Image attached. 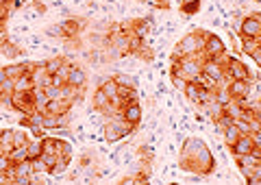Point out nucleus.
Listing matches in <instances>:
<instances>
[{
    "label": "nucleus",
    "instance_id": "nucleus-1",
    "mask_svg": "<svg viewBox=\"0 0 261 185\" xmlns=\"http://www.w3.org/2000/svg\"><path fill=\"white\" fill-rule=\"evenodd\" d=\"M181 168L192 174H211L216 168V159L203 140L192 137L185 142L181 150Z\"/></svg>",
    "mask_w": 261,
    "mask_h": 185
},
{
    "label": "nucleus",
    "instance_id": "nucleus-2",
    "mask_svg": "<svg viewBox=\"0 0 261 185\" xmlns=\"http://www.w3.org/2000/svg\"><path fill=\"white\" fill-rule=\"evenodd\" d=\"M203 44H205V31H192V33L181 37V41L176 44V53L172 59L196 57L198 53H203Z\"/></svg>",
    "mask_w": 261,
    "mask_h": 185
},
{
    "label": "nucleus",
    "instance_id": "nucleus-3",
    "mask_svg": "<svg viewBox=\"0 0 261 185\" xmlns=\"http://www.w3.org/2000/svg\"><path fill=\"white\" fill-rule=\"evenodd\" d=\"M135 131L133 124H129L127 120H122V115H118V118H111L109 122L105 124V137L107 142H118L122 140V137L130 135V133Z\"/></svg>",
    "mask_w": 261,
    "mask_h": 185
},
{
    "label": "nucleus",
    "instance_id": "nucleus-4",
    "mask_svg": "<svg viewBox=\"0 0 261 185\" xmlns=\"http://www.w3.org/2000/svg\"><path fill=\"white\" fill-rule=\"evenodd\" d=\"M224 78H228V81H255V76L244 66V61H240L237 57H226Z\"/></svg>",
    "mask_w": 261,
    "mask_h": 185
},
{
    "label": "nucleus",
    "instance_id": "nucleus-5",
    "mask_svg": "<svg viewBox=\"0 0 261 185\" xmlns=\"http://www.w3.org/2000/svg\"><path fill=\"white\" fill-rule=\"evenodd\" d=\"M226 57V44L213 33H205L203 44V59H224Z\"/></svg>",
    "mask_w": 261,
    "mask_h": 185
},
{
    "label": "nucleus",
    "instance_id": "nucleus-6",
    "mask_svg": "<svg viewBox=\"0 0 261 185\" xmlns=\"http://www.w3.org/2000/svg\"><path fill=\"white\" fill-rule=\"evenodd\" d=\"M172 63L179 66V74L185 81H196L200 76V59L198 57H181V59H172Z\"/></svg>",
    "mask_w": 261,
    "mask_h": 185
},
{
    "label": "nucleus",
    "instance_id": "nucleus-7",
    "mask_svg": "<svg viewBox=\"0 0 261 185\" xmlns=\"http://www.w3.org/2000/svg\"><path fill=\"white\" fill-rule=\"evenodd\" d=\"M200 70L203 74L211 76L213 81H224V59H200Z\"/></svg>",
    "mask_w": 261,
    "mask_h": 185
},
{
    "label": "nucleus",
    "instance_id": "nucleus-8",
    "mask_svg": "<svg viewBox=\"0 0 261 185\" xmlns=\"http://www.w3.org/2000/svg\"><path fill=\"white\" fill-rule=\"evenodd\" d=\"M240 35L250 37V39H261V18H259V13H250L248 18H244V22L240 24Z\"/></svg>",
    "mask_w": 261,
    "mask_h": 185
},
{
    "label": "nucleus",
    "instance_id": "nucleus-9",
    "mask_svg": "<svg viewBox=\"0 0 261 185\" xmlns=\"http://www.w3.org/2000/svg\"><path fill=\"white\" fill-rule=\"evenodd\" d=\"M65 83H68L70 87H74V90L83 92L87 85V70L81 66H70V72H68V78H65Z\"/></svg>",
    "mask_w": 261,
    "mask_h": 185
},
{
    "label": "nucleus",
    "instance_id": "nucleus-10",
    "mask_svg": "<svg viewBox=\"0 0 261 185\" xmlns=\"http://www.w3.org/2000/svg\"><path fill=\"white\" fill-rule=\"evenodd\" d=\"M253 81H228L226 92L231 96V100H246V96L250 94Z\"/></svg>",
    "mask_w": 261,
    "mask_h": 185
},
{
    "label": "nucleus",
    "instance_id": "nucleus-11",
    "mask_svg": "<svg viewBox=\"0 0 261 185\" xmlns=\"http://www.w3.org/2000/svg\"><path fill=\"white\" fill-rule=\"evenodd\" d=\"M63 31V39H72V37H78L81 31L85 29V20H78V18H70V20H63L59 22Z\"/></svg>",
    "mask_w": 261,
    "mask_h": 185
},
{
    "label": "nucleus",
    "instance_id": "nucleus-12",
    "mask_svg": "<svg viewBox=\"0 0 261 185\" xmlns=\"http://www.w3.org/2000/svg\"><path fill=\"white\" fill-rule=\"evenodd\" d=\"M122 120H127L129 124H133L137 129V124L142 122V105H139V100H130L122 109Z\"/></svg>",
    "mask_w": 261,
    "mask_h": 185
},
{
    "label": "nucleus",
    "instance_id": "nucleus-13",
    "mask_svg": "<svg viewBox=\"0 0 261 185\" xmlns=\"http://www.w3.org/2000/svg\"><path fill=\"white\" fill-rule=\"evenodd\" d=\"M74 103H70V100H59V98H48V103H46L44 107V115L46 113H53V115H68L70 107H72Z\"/></svg>",
    "mask_w": 261,
    "mask_h": 185
},
{
    "label": "nucleus",
    "instance_id": "nucleus-14",
    "mask_svg": "<svg viewBox=\"0 0 261 185\" xmlns=\"http://www.w3.org/2000/svg\"><path fill=\"white\" fill-rule=\"evenodd\" d=\"M228 148H231L233 157L235 155H248V152L255 148V142H253V137H250V133H248V135H240L235 144L228 146Z\"/></svg>",
    "mask_w": 261,
    "mask_h": 185
},
{
    "label": "nucleus",
    "instance_id": "nucleus-15",
    "mask_svg": "<svg viewBox=\"0 0 261 185\" xmlns=\"http://www.w3.org/2000/svg\"><path fill=\"white\" fill-rule=\"evenodd\" d=\"M0 53H2L4 57H9V59H18L22 55V48L13 39H9L7 35H2L0 37Z\"/></svg>",
    "mask_w": 261,
    "mask_h": 185
},
{
    "label": "nucleus",
    "instance_id": "nucleus-16",
    "mask_svg": "<svg viewBox=\"0 0 261 185\" xmlns=\"http://www.w3.org/2000/svg\"><path fill=\"white\" fill-rule=\"evenodd\" d=\"M41 127L46 131H55V129H68L65 127V115H53V113H46L44 115V124Z\"/></svg>",
    "mask_w": 261,
    "mask_h": 185
},
{
    "label": "nucleus",
    "instance_id": "nucleus-17",
    "mask_svg": "<svg viewBox=\"0 0 261 185\" xmlns=\"http://www.w3.org/2000/svg\"><path fill=\"white\" fill-rule=\"evenodd\" d=\"M98 87L105 92L109 100H115V98H118V94H120V85H118V81H115L113 76H111V78H105V81H102Z\"/></svg>",
    "mask_w": 261,
    "mask_h": 185
},
{
    "label": "nucleus",
    "instance_id": "nucleus-18",
    "mask_svg": "<svg viewBox=\"0 0 261 185\" xmlns=\"http://www.w3.org/2000/svg\"><path fill=\"white\" fill-rule=\"evenodd\" d=\"M109 103L111 100L107 98V94L100 90V87H96L94 92V98H92V105H94L96 111H100V113H107V109H109Z\"/></svg>",
    "mask_w": 261,
    "mask_h": 185
},
{
    "label": "nucleus",
    "instance_id": "nucleus-19",
    "mask_svg": "<svg viewBox=\"0 0 261 185\" xmlns=\"http://www.w3.org/2000/svg\"><path fill=\"white\" fill-rule=\"evenodd\" d=\"M33 87H35V83H33V74L29 72H24L13 81V92H31Z\"/></svg>",
    "mask_w": 261,
    "mask_h": 185
},
{
    "label": "nucleus",
    "instance_id": "nucleus-20",
    "mask_svg": "<svg viewBox=\"0 0 261 185\" xmlns=\"http://www.w3.org/2000/svg\"><path fill=\"white\" fill-rule=\"evenodd\" d=\"M9 159H11V164H20V161L29 159V148L24 146H13L11 150H9Z\"/></svg>",
    "mask_w": 261,
    "mask_h": 185
},
{
    "label": "nucleus",
    "instance_id": "nucleus-21",
    "mask_svg": "<svg viewBox=\"0 0 261 185\" xmlns=\"http://www.w3.org/2000/svg\"><path fill=\"white\" fill-rule=\"evenodd\" d=\"M13 137H16V131H13V129L0 131V148H2L4 152H9L13 148Z\"/></svg>",
    "mask_w": 261,
    "mask_h": 185
},
{
    "label": "nucleus",
    "instance_id": "nucleus-22",
    "mask_svg": "<svg viewBox=\"0 0 261 185\" xmlns=\"http://www.w3.org/2000/svg\"><path fill=\"white\" fill-rule=\"evenodd\" d=\"M29 159H37V157L41 155V150H44V137H35V140H29Z\"/></svg>",
    "mask_w": 261,
    "mask_h": 185
},
{
    "label": "nucleus",
    "instance_id": "nucleus-23",
    "mask_svg": "<svg viewBox=\"0 0 261 185\" xmlns=\"http://www.w3.org/2000/svg\"><path fill=\"white\" fill-rule=\"evenodd\" d=\"M2 72H4V76L7 78H11V81H16L18 76H22L26 70H24V63H11V66H7V68H2ZM31 74V72H29Z\"/></svg>",
    "mask_w": 261,
    "mask_h": 185
},
{
    "label": "nucleus",
    "instance_id": "nucleus-24",
    "mask_svg": "<svg viewBox=\"0 0 261 185\" xmlns=\"http://www.w3.org/2000/svg\"><path fill=\"white\" fill-rule=\"evenodd\" d=\"M41 63H44V70L53 76L55 72H59V68L65 63V59L63 57H55V59H48V61H41Z\"/></svg>",
    "mask_w": 261,
    "mask_h": 185
},
{
    "label": "nucleus",
    "instance_id": "nucleus-25",
    "mask_svg": "<svg viewBox=\"0 0 261 185\" xmlns=\"http://www.w3.org/2000/svg\"><path fill=\"white\" fill-rule=\"evenodd\" d=\"M198 11H200V0H183V4H181V13H185V16H194Z\"/></svg>",
    "mask_w": 261,
    "mask_h": 185
},
{
    "label": "nucleus",
    "instance_id": "nucleus-26",
    "mask_svg": "<svg viewBox=\"0 0 261 185\" xmlns=\"http://www.w3.org/2000/svg\"><path fill=\"white\" fill-rule=\"evenodd\" d=\"M222 133H224V142H226V146H233V144H235V142H237V137L242 135V133L237 131V127H235V124H228V127H226Z\"/></svg>",
    "mask_w": 261,
    "mask_h": 185
},
{
    "label": "nucleus",
    "instance_id": "nucleus-27",
    "mask_svg": "<svg viewBox=\"0 0 261 185\" xmlns=\"http://www.w3.org/2000/svg\"><path fill=\"white\" fill-rule=\"evenodd\" d=\"M183 92H185V96H187L194 105H198V83H196V81H187V85L183 87Z\"/></svg>",
    "mask_w": 261,
    "mask_h": 185
},
{
    "label": "nucleus",
    "instance_id": "nucleus-28",
    "mask_svg": "<svg viewBox=\"0 0 261 185\" xmlns=\"http://www.w3.org/2000/svg\"><path fill=\"white\" fill-rule=\"evenodd\" d=\"M39 159H41V164L46 166V172H50V170L55 168V164H57V155H55V152H48V150H41Z\"/></svg>",
    "mask_w": 261,
    "mask_h": 185
},
{
    "label": "nucleus",
    "instance_id": "nucleus-29",
    "mask_svg": "<svg viewBox=\"0 0 261 185\" xmlns=\"http://www.w3.org/2000/svg\"><path fill=\"white\" fill-rule=\"evenodd\" d=\"M261 41L259 39H250V37H242V48H244V55H250L255 48H259Z\"/></svg>",
    "mask_w": 261,
    "mask_h": 185
},
{
    "label": "nucleus",
    "instance_id": "nucleus-30",
    "mask_svg": "<svg viewBox=\"0 0 261 185\" xmlns=\"http://www.w3.org/2000/svg\"><path fill=\"white\" fill-rule=\"evenodd\" d=\"M213 122H216V127H218V131H224V129L228 127V124H233V118L231 115L226 113V111H222L220 115H218L216 120H213Z\"/></svg>",
    "mask_w": 261,
    "mask_h": 185
},
{
    "label": "nucleus",
    "instance_id": "nucleus-31",
    "mask_svg": "<svg viewBox=\"0 0 261 185\" xmlns=\"http://www.w3.org/2000/svg\"><path fill=\"white\" fill-rule=\"evenodd\" d=\"M115 81H118L120 87H133V90H137V83H135V78L127 76V74H120V76H113Z\"/></svg>",
    "mask_w": 261,
    "mask_h": 185
},
{
    "label": "nucleus",
    "instance_id": "nucleus-32",
    "mask_svg": "<svg viewBox=\"0 0 261 185\" xmlns=\"http://www.w3.org/2000/svg\"><path fill=\"white\" fill-rule=\"evenodd\" d=\"M233 124H235V127H237V131H240L242 135H248V133H250L248 120H246V118H235V120H233Z\"/></svg>",
    "mask_w": 261,
    "mask_h": 185
},
{
    "label": "nucleus",
    "instance_id": "nucleus-33",
    "mask_svg": "<svg viewBox=\"0 0 261 185\" xmlns=\"http://www.w3.org/2000/svg\"><path fill=\"white\" fill-rule=\"evenodd\" d=\"M9 166H11V159H9V152L0 150V172H7Z\"/></svg>",
    "mask_w": 261,
    "mask_h": 185
},
{
    "label": "nucleus",
    "instance_id": "nucleus-34",
    "mask_svg": "<svg viewBox=\"0 0 261 185\" xmlns=\"http://www.w3.org/2000/svg\"><path fill=\"white\" fill-rule=\"evenodd\" d=\"M261 181V168L257 166V168L253 170V172L248 174V177H246V183H250V185H257Z\"/></svg>",
    "mask_w": 261,
    "mask_h": 185
},
{
    "label": "nucleus",
    "instance_id": "nucleus-35",
    "mask_svg": "<svg viewBox=\"0 0 261 185\" xmlns=\"http://www.w3.org/2000/svg\"><path fill=\"white\" fill-rule=\"evenodd\" d=\"M120 183L122 185H139V183H146V179L144 177H124V179H120Z\"/></svg>",
    "mask_w": 261,
    "mask_h": 185
},
{
    "label": "nucleus",
    "instance_id": "nucleus-36",
    "mask_svg": "<svg viewBox=\"0 0 261 185\" xmlns=\"http://www.w3.org/2000/svg\"><path fill=\"white\" fill-rule=\"evenodd\" d=\"M24 144H29V137H26L24 133H18V131H16V137H13V146H24Z\"/></svg>",
    "mask_w": 261,
    "mask_h": 185
},
{
    "label": "nucleus",
    "instance_id": "nucleus-37",
    "mask_svg": "<svg viewBox=\"0 0 261 185\" xmlns=\"http://www.w3.org/2000/svg\"><path fill=\"white\" fill-rule=\"evenodd\" d=\"M46 33L53 35V37H61V39H63V31H61V26H59V24L48 26V29H46Z\"/></svg>",
    "mask_w": 261,
    "mask_h": 185
},
{
    "label": "nucleus",
    "instance_id": "nucleus-38",
    "mask_svg": "<svg viewBox=\"0 0 261 185\" xmlns=\"http://www.w3.org/2000/svg\"><path fill=\"white\" fill-rule=\"evenodd\" d=\"M172 83H174V87H179V90H183V87L187 85V81H185L183 76H179V74H174V76H172Z\"/></svg>",
    "mask_w": 261,
    "mask_h": 185
},
{
    "label": "nucleus",
    "instance_id": "nucleus-39",
    "mask_svg": "<svg viewBox=\"0 0 261 185\" xmlns=\"http://www.w3.org/2000/svg\"><path fill=\"white\" fill-rule=\"evenodd\" d=\"M7 18H9V9H7V4L0 2V22H7Z\"/></svg>",
    "mask_w": 261,
    "mask_h": 185
},
{
    "label": "nucleus",
    "instance_id": "nucleus-40",
    "mask_svg": "<svg viewBox=\"0 0 261 185\" xmlns=\"http://www.w3.org/2000/svg\"><path fill=\"white\" fill-rule=\"evenodd\" d=\"M250 57L255 59V63H257V66H261V46H259V48H255L253 53H250Z\"/></svg>",
    "mask_w": 261,
    "mask_h": 185
},
{
    "label": "nucleus",
    "instance_id": "nucleus-41",
    "mask_svg": "<svg viewBox=\"0 0 261 185\" xmlns=\"http://www.w3.org/2000/svg\"><path fill=\"white\" fill-rule=\"evenodd\" d=\"M155 2L159 4L161 9H168V7H170V0H155Z\"/></svg>",
    "mask_w": 261,
    "mask_h": 185
},
{
    "label": "nucleus",
    "instance_id": "nucleus-42",
    "mask_svg": "<svg viewBox=\"0 0 261 185\" xmlns=\"http://www.w3.org/2000/svg\"><path fill=\"white\" fill-rule=\"evenodd\" d=\"M24 7V0H13V9H20Z\"/></svg>",
    "mask_w": 261,
    "mask_h": 185
},
{
    "label": "nucleus",
    "instance_id": "nucleus-43",
    "mask_svg": "<svg viewBox=\"0 0 261 185\" xmlns=\"http://www.w3.org/2000/svg\"><path fill=\"white\" fill-rule=\"evenodd\" d=\"M0 150H2V148H0Z\"/></svg>",
    "mask_w": 261,
    "mask_h": 185
}]
</instances>
